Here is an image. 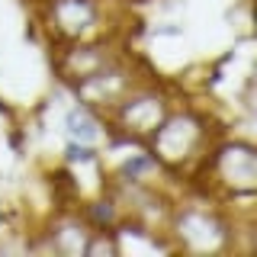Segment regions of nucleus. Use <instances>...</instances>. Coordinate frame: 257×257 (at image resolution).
I'll use <instances>...</instances> for the list:
<instances>
[{"label":"nucleus","mask_w":257,"mask_h":257,"mask_svg":"<svg viewBox=\"0 0 257 257\" xmlns=\"http://www.w3.org/2000/svg\"><path fill=\"white\" fill-rule=\"evenodd\" d=\"M148 151L155 155V161L164 171H187L190 164H203L206 151H209V122L203 112H196L193 106H177L164 116L151 139L145 142Z\"/></svg>","instance_id":"1"},{"label":"nucleus","mask_w":257,"mask_h":257,"mask_svg":"<svg viewBox=\"0 0 257 257\" xmlns=\"http://www.w3.org/2000/svg\"><path fill=\"white\" fill-rule=\"evenodd\" d=\"M90 231H93V225L84 212H61L58 219L48 222L45 247L52 254H61V257H80L87 251Z\"/></svg>","instance_id":"8"},{"label":"nucleus","mask_w":257,"mask_h":257,"mask_svg":"<svg viewBox=\"0 0 257 257\" xmlns=\"http://www.w3.org/2000/svg\"><path fill=\"white\" fill-rule=\"evenodd\" d=\"M39 23L55 42L106 36V0H42Z\"/></svg>","instance_id":"4"},{"label":"nucleus","mask_w":257,"mask_h":257,"mask_svg":"<svg viewBox=\"0 0 257 257\" xmlns=\"http://www.w3.org/2000/svg\"><path fill=\"white\" fill-rule=\"evenodd\" d=\"M109 122L103 112H96L84 103H74L64 112V139L71 145H84V148H100L109 139Z\"/></svg>","instance_id":"9"},{"label":"nucleus","mask_w":257,"mask_h":257,"mask_svg":"<svg viewBox=\"0 0 257 257\" xmlns=\"http://www.w3.org/2000/svg\"><path fill=\"white\" fill-rule=\"evenodd\" d=\"M199 167L222 199H251L257 190V148L251 139H225L209 145Z\"/></svg>","instance_id":"3"},{"label":"nucleus","mask_w":257,"mask_h":257,"mask_svg":"<svg viewBox=\"0 0 257 257\" xmlns=\"http://www.w3.org/2000/svg\"><path fill=\"white\" fill-rule=\"evenodd\" d=\"M122 52H116L112 39H80V42H58L55 52V71L64 84L74 87L77 80L96 74L100 68H106L112 58H119Z\"/></svg>","instance_id":"7"},{"label":"nucleus","mask_w":257,"mask_h":257,"mask_svg":"<svg viewBox=\"0 0 257 257\" xmlns=\"http://www.w3.org/2000/svg\"><path fill=\"white\" fill-rule=\"evenodd\" d=\"M164 235L171 251L183 254H222L235 244V225H231L219 209L206 206V203H187V206H174L171 219L164 225Z\"/></svg>","instance_id":"2"},{"label":"nucleus","mask_w":257,"mask_h":257,"mask_svg":"<svg viewBox=\"0 0 257 257\" xmlns=\"http://www.w3.org/2000/svg\"><path fill=\"white\" fill-rule=\"evenodd\" d=\"M84 257H119V241L112 228H93Z\"/></svg>","instance_id":"10"},{"label":"nucleus","mask_w":257,"mask_h":257,"mask_svg":"<svg viewBox=\"0 0 257 257\" xmlns=\"http://www.w3.org/2000/svg\"><path fill=\"white\" fill-rule=\"evenodd\" d=\"M36 4H42V0H36Z\"/></svg>","instance_id":"11"},{"label":"nucleus","mask_w":257,"mask_h":257,"mask_svg":"<svg viewBox=\"0 0 257 257\" xmlns=\"http://www.w3.org/2000/svg\"><path fill=\"white\" fill-rule=\"evenodd\" d=\"M135 84H139V74H135L132 61H125L122 55H119V58H112L106 68H100L96 74L77 80L71 90H74L77 103H84V106H90V109L106 116V112L116 106Z\"/></svg>","instance_id":"6"},{"label":"nucleus","mask_w":257,"mask_h":257,"mask_svg":"<svg viewBox=\"0 0 257 257\" xmlns=\"http://www.w3.org/2000/svg\"><path fill=\"white\" fill-rule=\"evenodd\" d=\"M174 109V100L167 90L155 84H135L122 100L106 112V122L112 132L128 135V139L148 142L151 132L164 122V116Z\"/></svg>","instance_id":"5"}]
</instances>
